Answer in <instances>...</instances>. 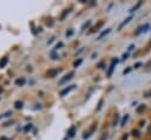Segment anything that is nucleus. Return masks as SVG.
<instances>
[{
	"label": "nucleus",
	"mask_w": 151,
	"mask_h": 140,
	"mask_svg": "<svg viewBox=\"0 0 151 140\" xmlns=\"http://www.w3.org/2000/svg\"><path fill=\"white\" fill-rule=\"evenodd\" d=\"M61 69L60 68H54V69H50L48 72H47V76L48 78H54L59 72H60Z\"/></svg>",
	"instance_id": "1"
},
{
	"label": "nucleus",
	"mask_w": 151,
	"mask_h": 140,
	"mask_svg": "<svg viewBox=\"0 0 151 140\" xmlns=\"http://www.w3.org/2000/svg\"><path fill=\"white\" fill-rule=\"evenodd\" d=\"M117 61H118V60H112V61H111L110 68H109V71H107V78H110V76L112 75V72H113V69H114V66H116Z\"/></svg>",
	"instance_id": "2"
},
{
	"label": "nucleus",
	"mask_w": 151,
	"mask_h": 140,
	"mask_svg": "<svg viewBox=\"0 0 151 140\" xmlns=\"http://www.w3.org/2000/svg\"><path fill=\"white\" fill-rule=\"evenodd\" d=\"M73 74H74L73 72H71V73L66 74V75H65V76H64L63 79H60V81H59V85H63V84H65L66 81H68V80H70V79H71V78L73 76Z\"/></svg>",
	"instance_id": "3"
},
{
	"label": "nucleus",
	"mask_w": 151,
	"mask_h": 140,
	"mask_svg": "<svg viewBox=\"0 0 151 140\" xmlns=\"http://www.w3.org/2000/svg\"><path fill=\"white\" fill-rule=\"evenodd\" d=\"M74 87H76L74 85H71V86H68V87H66V88H64L63 91H60V95H61V96H64V95H66V94H67V93H70V92H71L72 89H74Z\"/></svg>",
	"instance_id": "4"
},
{
	"label": "nucleus",
	"mask_w": 151,
	"mask_h": 140,
	"mask_svg": "<svg viewBox=\"0 0 151 140\" xmlns=\"http://www.w3.org/2000/svg\"><path fill=\"white\" fill-rule=\"evenodd\" d=\"M25 82H26L25 78H19V79L15 80V85H17V86H24Z\"/></svg>",
	"instance_id": "5"
},
{
	"label": "nucleus",
	"mask_w": 151,
	"mask_h": 140,
	"mask_svg": "<svg viewBox=\"0 0 151 140\" xmlns=\"http://www.w3.org/2000/svg\"><path fill=\"white\" fill-rule=\"evenodd\" d=\"M8 62V58L7 56H4L1 60H0V68H4Z\"/></svg>",
	"instance_id": "6"
},
{
	"label": "nucleus",
	"mask_w": 151,
	"mask_h": 140,
	"mask_svg": "<svg viewBox=\"0 0 151 140\" xmlns=\"http://www.w3.org/2000/svg\"><path fill=\"white\" fill-rule=\"evenodd\" d=\"M67 133H68V136H70V138L74 136V134H76V127H74V126H71Z\"/></svg>",
	"instance_id": "7"
},
{
	"label": "nucleus",
	"mask_w": 151,
	"mask_h": 140,
	"mask_svg": "<svg viewBox=\"0 0 151 140\" xmlns=\"http://www.w3.org/2000/svg\"><path fill=\"white\" fill-rule=\"evenodd\" d=\"M70 12H71V8H68V9H64V12H63L61 15H60V20H64V19L66 18V15H68Z\"/></svg>",
	"instance_id": "8"
},
{
	"label": "nucleus",
	"mask_w": 151,
	"mask_h": 140,
	"mask_svg": "<svg viewBox=\"0 0 151 140\" xmlns=\"http://www.w3.org/2000/svg\"><path fill=\"white\" fill-rule=\"evenodd\" d=\"M110 31H111V28H107L106 31H103V32H101V33H100V34L98 35V40H100V39H101L103 36H105V35H106L107 33H110Z\"/></svg>",
	"instance_id": "9"
},
{
	"label": "nucleus",
	"mask_w": 151,
	"mask_h": 140,
	"mask_svg": "<svg viewBox=\"0 0 151 140\" xmlns=\"http://www.w3.org/2000/svg\"><path fill=\"white\" fill-rule=\"evenodd\" d=\"M103 24H104V21H100V22H98V25H97V26H94V27H93V28H92L90 32H91V33H92V32H97V31H98V28H99L100 26H103Z\"/></svg>",
	"instance_id": "10"
},
{
	"label": "nucleus",
	"mask_w": 151,
	"mask_h": 140,
	"mask_svg": "<svg viewBox=\"0 0 151 140\" xmlns=\"http://www.w3.org/2000/svg\"><path fill=\"white\" fill-rule=\"evenodd\" d=\"M130 20H131V16H129L127 19H125V20H124V21H123V22H122V24L119 25V27H118V29H122V27H123L124 25H126V24H127V22H129Z\"/></svg>",
	"instance_id": "11"
},
{
	"label": "nucleus",
	"mask_w": 151,
	"mask_h": 140,
	"mask_svg": "<svg viewBox=\"0 0 151 140\" xmlns=\"http://www.w3.org/2000/svg\"><path fill=\"white\" fill-rule=\"evenodd\" d=\"M15 108H22V106H24V104H22V101H15Z\"/></svg>",
	"instance_id": "12"
},
{
	"label": "nucleus",
	"mask_w": 151,
	"mask_h": 140,
	"mask_svg": "<svg viewBox=\"0 0 151 140\" xmlns=\"http://www.w3.org/2000/svg\"><path fill=\"white\" fill-rule=\"evenodd\" d=\"M127 119H129V115H127V114H125V115H124V118H123V120H122V124H120V125H122V126H124V125L126 124Z\"/></svg>",
	"instance_id": "13"
},
{
	"label": "nucleus",
	"mask_w": 151,
	"mask_h": 140,
	"mask_svg": "<svg viewBox=\"0 0 151 140\" xmlns=\"http://www.w3.org/2000/svg\"><path fill=\"white\" fill-rule=\"evenodd\" d=\"M142 2H143V1H139V2H138L136 6H134V7H132V8H131V11H130V12H133V11H136V9H137V8H138V7L142 5Z\"/></svg>",
	"instance_id": "14"
},
{
	"label": "nucleus",
	"mask_w": 151,
	"mask_h": 140,
	"mask_svg": "<svg viewBox=\"0 0 151 140\" xmlns=\"http://www.w3.org/2000/svg\"><path fill=\"white\" fill-rule=\"evenodd\" d=\"M80 64H81V59H78L77 61H74V62H73V66H74V67H78Z\"/></svg>",
	"instance_id": "15"
},
{
	"label": "nucleus",
	"mask_w": 151,
	"mask_h": 140,
	"mask_svg": "<svg viewBox=\"0 0 151 140\" xmlns=\"http://www.w3.org/2000/svg\"><path fill=\"white\" fill-rule=\"evenodd\" d=\"M11 114H12V112H11V111H8V112H6V113H4L2 115H0V119H1V118H5V116H9Z\"/></svg>",
	"instance_id": "16"
},
{
	"label": "nucleus",
	"mask_w": 151,
	"mask_h": 140,
	"mask_svg": "<svg viewBox=\"0 0 151 140\" xmlns=\"http://www.w3.org/2000/svg\"><path fill=\"white\" fill-rule=\"evenodd\" d=\"M90 25H91V21H90V20H88V21H87V22H85V24H84V25H83V27H81V29H85V28H86V27H88V26H90Z\"/></svg>",
	"instance_id": "17"
},
{
	"label": "nucleus",
	"mask_w": 151,
	"mask_h": 140,
	"mask_svg": "<svg viewBox=\"0 0 151 140\" xmlns=\"http://www.w3.org/2000/svg\"><path fill=\"white\" fill-rule=\"evenodd\" d=\"M144 108H145V106H144V105H140V106L137 108V113H140L142 111H144Z\"/></svg>",
	"instance_id": "18"
},
{
	"label": "nucleus",
	"mask_w": 151,
	"mask_h": 140,
	"mask_svg": "<svg viewBox=\"0 0 151 140\" xmlns=\"http://www.w3.org/2000/svg\"><path fill=\"white\" fill-rule=\"evenodd\" d=\"M31 128H32V125H31V124H29V125H26V126H25V128H24V129H25V132H28V131H29V129H31Z\"/></svg>",
	"instance_id": "19"
},
{
	"label": "nucleus",
	"mask_w": 151,
	"mask_h": 140,
	"mask_svg": "<svg viewBox=\"0 0 151 140\" xmlns=\"http://www.w3.org/2000/svg\"><path fill=\"white\" fill-rule=\"evenodd\" d=\"M131 133H132V135H134L136 138H138V136H139V132H138V131H132Z\"/></svg>",
	"instance_id": "20"
},
{
	"label": "nucleus",
	"mask_w": 151,
	"mask_h": 140,
	"mask_svg": "<svg viewBox=\"0 0 151 140\" xmlns=\"http://www.w3.org/2000/svg\"><path fill=\"white\" fill-rule=\"evenodd\" d=\"M51 55H52V59H53V60H57V59L59 58L57 54H54V52H52V53H51Z\"/></svg>",
	"instance_id": "21"
},
{
	"label": "nucleus",
	"mask_w": 151,
	"mask_h": 140,
	"mask_svg": "<svg viewBox=\"0 0 151 140\" xmlns=\"http://www.w3.org/2000/svg\"><path fill=\"white\" fill-rule=\"evenodd\" d=\"M101 105H103V99H101V100H99V104H98V107H97V111H99V109L101 108Z\"/></svg>",
	"instance_id": "22"
},
{
	"label": "nucleus",
	"mask_w": 151,
	"mask_h": 140,
	"mask_svg": "<svg viewBox=\"0 0 151 140\" xmlns=\"http://www.w3.org/2000/svg\"><path fill=\"white\" fill-rule=\"evenodd\" d=\"M117 122H118V115H116V118L113 119V124H112V125H113V126H116V125H117Z\"/></svg>",
	"instance_id": "23"
},
{
	"label": "nucleus",
	"mask_w": 151,
	"mask_h": 140,
	"mask_svg": "<svg viewBox=\"0 0 151 140\" xmlns=\"http://www.w3.org/2000/svg\"><path fill=\"white\" fill-rule=\"evenodd\" d=\"M106 138H107V134H106V133H104V134L101 135V138H100L99 140H106Z\"/></svg>",
	"instance_id": "24"
},
{
	"label": "nucleus",
	"mask_w": 151,
	"mask_h": 140,
	"mask_svg": "<svg viewBox=\"0 0 151 140\" xmlns=\"http://www.w3.org/2000/svg\"><path fill=\"white\" fill-rule=\"evenodd\" d=\"M130 71H131V67H129V68H126V69L124 71V74H127V73H129Z\"/></svg>",
	"instance_id": "25"
},
{
	"label": "nucleus",
	"mask_w": 151,
	"mask_h": 140,
	"mask_svg": "<svg viewBox=\"0 0 151 140\" xmlns=\"http://www.w3.org/2000/svg\"><path fill=\"white\" fill-rule=\"evenodd\" d=\"M126 58H127V54H126V53L122 55V59H123V60H126Z\"/></svg>",
	"instance_id": "26"
},
{
	"label": "nucleus",
	"mask_w": 151,
	"mask_h": 140,
	"mask_svg": "<svg viewBox=\"0 0 151 140\" xmlns=\"http://www.w3.org/2000/svg\"><path fill=\"white\" fill-rule=\"evenodd\" d=\"M72 33H73L72 31H68V32H66V35H67V36H70V35H72Z\"/></svg>",
	"instance_id": "27"
},
{
	"label": "nucleus",
	"mask_w": 151,
	"mask_h": 140,
	"mask_svg": "<svg viewBox=\"0 0 151 140\" xmlns=\"http://www.w3.org/2000/svg\"><path fill=\"white\" fill-rule=\"evenodd\" d=\"M140 65H142V64H140V62H137V64H136V65H134V68H138V67H139V66H140Z\"/></svg>",
	"instance_id": "28"
},
{
	"label": "nucleus",
	"mask_w": 151,
	"mask_h": 140,
	"mask_svg": "<svg viewBox=\"0 0 151 140\" xmlns=\"http://www.w3.org/2000/svg\"><path fill=\"white\" fill-rule=\"evenodd\" d=\"M134 48V45H130V47H129V51H131V49H133Z\"/></svg>",
	"instance_id": "29"
},
{
	"label": "nucleus",
	"mask_w": 151,
	"mask_h": 140,
	"mask_svg": "<svg viewBox=\"0 0 151 140\" xmlns=\"http://www.w3.org/2000/svg\"><path fill=\"white\" fill-rule=\"evenodd\" d=\"M139 126H144V121H140L139 122Z\"/></svg>",
	"instance_id": "30"
},
{
	"label": "nucleus",
	"mask_w": 151,
	"mask_h": 140,
	"mask_svg": "<svg viewBox=\"0 0 151 140\" xmlns=\"http://www.w3.org/2000/svg\"><path fill=\"white\" fill-rule=\"evenodd\" d=\"M126 139H127V135H124L123 136V140H126Z\"/></svg>",
	"instance_id": "31"
},
{
	"label": "nucleus",
	"mask_w": 151,
	"mask_h": 140,
	"mask_svg": "<svg viewBox=\"0 0 151 140\" xmlns=\"http://www.w3.org/2000/svg\"><path fill=\"white\" fill-rule=\"evenodd\" d=\"M1 92H2V88H1V87H0V93H1Z\"/></svg>",
	"instance_id": "32"
}]
</instances>
